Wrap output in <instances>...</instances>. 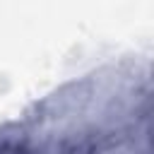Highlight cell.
Instances as JSON below:
<instances>
[{"label": "cell", "mask_w": 154, "mask_h": 154, "mask_svg": "<svg viewBox=\"0 0 154 154\" xmlns=\"http://www.w3.org/2000/svg\"><path fill=\"white\" fill-rule=\"evenodd\" d=\"M0 154H22V152H19V149H7V147H2Z\"/></svg>", "instance_id": "1"}]
</instances>
